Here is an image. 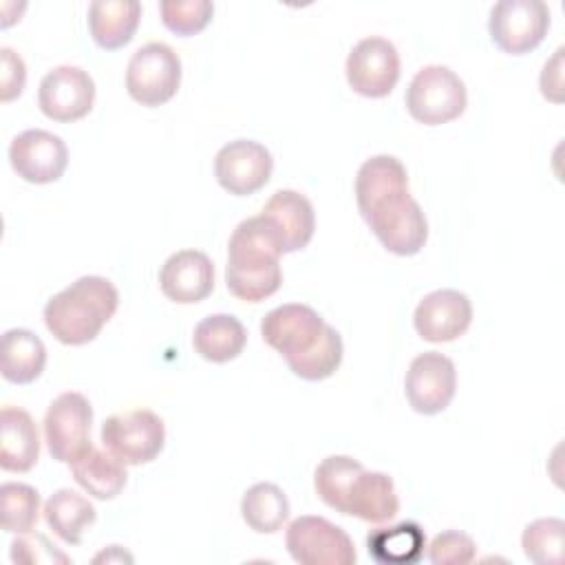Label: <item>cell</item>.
Wrapping results in <instances>:
<instances>
[{"label":"cell","mask_w":565,"mask_h":565,"mask_svg":"<svg viewBox=\"0 0 565 565\" xmlns=\"http://www.w3.org/2000/svg\"><path fill=\"white\" fill-rule=\"evenodd\" d=\"M360 214L377 241L397 256L417 254L428 238V221L408 188L382 196Z\"/></svg>","instance_id":"3957f363"},{"label":"cell","mask_w":565,"mask_h":565,"mask_svg":"<svg viewBox=\"0 0 565 565\" xmlns=\"http://www.w3.org/2000/svg\"><path fill=\"white\" fill-rule=\"evenodd\" d=\"M342 353H344V347H342L340 333L331 324H327L324 335L318 342V347H313L307 355L289 362L287 366L291 369L294 375L309 380V382H318L338 371V366L342 362Z\"/></svg>","instance_id":"1f68e13d"},{"label":"cell","mask_w":565,"mask_h":565,"mask_svg":"<svg viewBox=\"0 0 565 565\" xmlns=\"http://www.w3.org/2000/svg\"><path fill=\"white\" fill-rule=\"evenodd\" d=\"M99 561H106V563H108V561H132V556L126 554V552H121L119 545H110L108 552L104 550L102 554L95 556V563H99Z\"/></svg>","instance_id":"74e56055"},{"label":"cell","mask_w":565,"mask_h":565,"mask_svg":"<svg viewBox=\"0 0 565 565\" xmlns=\"http://www.w3.org/2000/svg\"><path fill=\"white\" fill-rule=\"evenodd\" d=\"M44 519L64 543L79 545L84 532L95 523L97 510L84 494L71 488H60L44 503Z\"/></svg>","instance_id":"d4e9b609"},{"label":"cell","mask_w":565,"mask_h":565,"mask_svg":"<svg viewBox=\"0 0 565 565\" xmlns=\"http://www.w3.org/2000/svg\"><path fill=\"white\" fill-rule=\"evenodd\" d=\"M472 322L470 298L459 289L426 294L413 316L415 331L428 342H450L466 333Z\"/></svg>","instance_id":"2e32d148"},{"label":"cell","mask_w":565,"mask_h":565,"mask_svg":"<svg viewBox=\"0 0 565 565\" xmlns=\"http://www.w3.org/2000/svg\"><path fill=\"white\" fill-rule=\"evenodd\" d=\"M119 305L115 285L104 276H82L44 305V324L62 344L95 340Z\"/></svg>","instance_id":"7a4b0ae2"},{"label":"cell","mask_w":565,"mask_h":565,"mask_svg":"<svg viewBox=\"0 0 565 565\" xmlns=\"http://www.w3.org/2000/svg\"><path fill=\"white\" fill-rule=\"evenodd\" d=\"M71 472L73 479L95 499L108 501L115 499L126 481H128V472H126V463H121L115 455H110L108 450H99L93 444L71 463Z\"/></svg>","instance_id":"7402d4cb"},{"label":"cell","mask_w":565,"mask_h":565,"mask_svg":"<svg viewBox=\"0 0 565 565\" xmlns=\"http://www.w3.org/2000/svg\"><path fill=\"white\" fill-rule=\"evenodd\" d=\"M274 159L269 150L254 139H234L214 157V174L223 190L234 196L258 192L271 177Z\"/></svg>","instance_id":"5bb4252c"},{"label":"cell","mask_w":565,"mask_h":565,"mask_svg":"<svg viewBox=\"0 0 565 565\" xmlns=\"http://www.w3.org/2000/svg\"><path fill=\"white\" fill-rule=\"evenodd\" d=\"M40 457V433L33 417L18 406L0 411V468L26 472Z\"/></svg>","instance_id":"d6986e66"},{"label":"cell","mask_w":565,"mask_h":565,"mask_svg":"<svg viewBox=\"0 0 565 565\" xmlns=\"http://www.w3.org/2000/svg\"><path fill=\"white\" fill-rule=\"evenodd\" d=\"M159 11L166 29L185 38L210 24L214 4L210 0H163L159 2Z\"/></svg>","instance_id":"d6a6232c"},{"label":"cell","mask_w":565,"mask_h":565,"mask_svg":"<svg viewBox=\"0 0 565 565\" xmlns=\"http://www.w3.org/2000/svg\"><path fill=\"white\" fill-rule=\"evenodd\" d=\"M475 541L459 530H446L437 534L428 545V561L433 565H466L475 558Z\"/></svg>","instance_id":"836d02e7"},{"label":"cell","mask_w":565,"mask_h":565,"mask_svg":"<svg viewBox=\"0 0 565 565\" xmlns=\"http://www.w3.org/2000/svg\"><path fill=\"white\" fill-rule=\"evenodd\" d=\"M563 534H565L563 519H554V516L536 519L523 530V536H521L523 554L536 565H561Z\"/></svg>","instance_id":"4dcf8cb0"},{"label":"cell","mask_w":565,"mask_h":565,"mask_svg":"<svg viewBox=\"0 0 565 565\" xmlns=\"http://www.w3.org/2000/svg\"><path fill=\"white\" fill-rule=\"evenodd\" d=\"M95 102L93 77L73 64L49 71L38 88V106L53 121H77L86 117Z\"/></svg>","instance_id":"4fadbf2b"},{"label":"cell","mask_w":565,"mask_h":565,"mask_svg":"<svg viewBox=\"0 0 565 565\" xmlns=\"http://www.w3.org/2000/svg\"><path fill=\"white\" fill-rule=\"evenodd\" d=\"M563 46L556 51V55L545 62L543 73H541V93L552 99V102H561V88H563Z\"/></svg>","instance_id":"8d00e7d4"},{"label":"cell","mask_w":565,"mask_h":565,"mask_svg":"<svg viewBox=\"0 0 565 565\" xmlns=\"http://www.w3.org/2000/svg\"><path fill=\"white\" fill-rule=\"evenodd\" d=\"M282 245L271 223L258 214L236 225L227 243L225 285L245 302H260L278 291L282 282Z\"/></svg>","instance_id":"6da1fadb"},{"label":"cell","mask_w":565,"mask_h":565,"mask_svg":"<svg viewBox=\"0 0 565 565\" xmlns=\"http://www.w3.org/2000/svg\"><path fill=\"white\" fill-rule=\"evenodd\" d=\"M406 108L424 126H439L457 119L468 104L461 77L441 64H428L415 73L406 88Z\"/></svg>","instance_id":"277c9868"},{"label":"cell","mask_w":565,"mask_h":565,"mask_svg":"<svg viewBox=\"0 0 565 565\" xmlns=\"http://www.w3.org/2000/svg\"><path fill=\"white\" fill-rule=\"evenodd\" d=\"M247 331L236 316L214 313L203 318L192 333L194 351L207 362H230L238 358L245 349Z\"/></svg>","instance_id":"603a6c76"},{"label":"cell","mask_w":565,"mask_h":565,"mask_svg":"<svg viewBox=\"0 0 565 565\" xmlns=\"http://www.w3.org/2000/svg\"><path fill=\"white\" fill-rule=\"evenodd\" d=\"M550 29V7L543 0H499L490 9L492 42L510 55L536 49Z\"/></svg>","instance_id":"ba28073f"},{"label":"cell","mask_w":565,"mask_h":565,"mask_svg":"<svg viewBox=\"0 0 565 565\" xmlns=\"http://www.w3.org/2000/svg\"><path fill=\"white\" fill-rule=\"evenodd\" d=\"M408 188L404 163L393 154H375L366 159L355 177V199L360 212L380 201L382 196Z\"/></svg>","instance_id":"484cf974"},{"label":"cell","mask_w":565,"mask_h":565,"mask_svg":"<svg viewBox=\"0 0 565 565\" xmlns=\"http://www.w3.org/2000/svg\"><path fill=\"white\" fill-rule=\"evenodd\" d=\"M260 214L271 223L285 254L307 247L313 236V205L305 194L296 190L274 192Z\"/></svg>","instance_id":"ac0fdd59"},{"label":"cell","mask_w":565,"mask_h":565,"mask_svg":"<svg viewBox=\"0 0 565 565\" xmlns=\"http://www.w3.org/2000/svg\"><path fill=\"white\" fill-rule=\"evenodd\" d=\"M364 466L349 455H331L322 459L313 472V488L318 497L340 514H347V501L355 477Z\"/></svg>","instance_id":"f1b7e54d"},{"label":"cell","mask_w":565,"mask_h":565,"mask_svg":"<svg viewBox=\"0 0 565 565\" xmlns=\"http://www.w3.org/2000/svg\"><path fill=\"white\" fill-rule=\"evenodd\" d=\"M141 18L137 0H93L88 7V31L97 46L115 51L126 46Z\"/></svg>","instance_id":"ffe728a7"},{"label":"cell","mask_w":565,"mask_h":565,"mask_svg":"<svg viewBox=\"0 0 565 565\" xmlns=\"http://www.w3.org/2000/svg\"><path fill=\"white\" fill-rule=\"evenodd\" d=\"M11 561L26 563V565H35V563H46V565L62 563V565H66L71 558L64 552H60L57 545L51 543L44 534L31 530L26 534H20L11 543Z\"/></svg>","instance_id":"e575fe53"},{"label":"cell","mask_w":565,"mask_h":565,"mask_svg":"<svg viewBox=\"0 0 565 565\" xmlns=\"http://www.w3.org/2000/svg\"><path fill=\"white\" fill-rule=\"evenodd\" d=\"M399 79V53L380 35L360 40L347 57V82L364 97H386Z\"/></svg>","instance_id":"8fae6325"},{"label":"cell","mask_w":565,"mask_h":565,"mask_svg":"<svg viewBox=\"0 0 565 565\" xmlns=\"http://www.w3.org/2000/svg\"><path fill=\"white\" fill-rule=\"evenodd\" d=\"M2 377L13 384L38 380L46 364V347L29 329H9L2 335Z\"/></svg>","instance_id":"cb8c5ba5"},{"label":"cell","mask_w":565,"mask_h":565,"mask_svg":"<svg viewBox=\"0 0 565 565\" xmlns=\"http://www.w3.org/2000/svg\"><path fill=\"white\" fill-rule=\"evenodd\" d=\"M0 97L2 102L15 99L26 82L24 60L9 46H0Z\"/></svg>","instance_id":"d590c367"},{"label":"cell","mask_w":565,"mask_h":565,"mask_svg":"<svg viewBox=\"0 0 565 565\" xmlns=\"http://www.w3.org/2000/svg\"><path fill=\"white\" fill-rule=\"evenodd\" d=\"M0 510L4 532L26 534L38 523L40 492L29 483L7 481L0 486Z\"/></svg>","instance_id":"f546056e"},{"label":"cell","mask_w":565,"mask_h":565,"mask_svg":"<svg viewBox=\"0 0 565 565\" xmlns=\"http://www.w3.org/2000/svg\"><path fill=\"white\" fill-rule=\"evenodd\" d=\"M457 391L455 362L437 351L419 353L404 377V393L413 411L437 415L446 411Z\"/></svg>","instance_id":"7c38bea8"},{"label":"cell","mask_w":565,"mask_h":565,"mask_svg":"<svg viewBox=\"0 0 565 565\" xmlns=\"http://www.w3.org/2000/svg\"><path fill=\"white\" fill-rule=\"evenodd\" d=\"M159 287L172 302H201L214 289V265L199 249H179L161 265Z\"/></svg>","instance_id":"e0dca14e"},{"label":"cell","mask_w":565,"mask_h":565,"mask_svg":"<svg viewBox=\"0 0 565 565\" xmlns=\"http://www.w3.org/2000/svg\"><path fill=\"white\" fill-rule=\"evenodd\" d=\"M287 552L300 565H353L358 554L351 536L324 516H298L285 534Z\"/></svg>","instance_id":"52a82bcc"},{"label":"cell","mask_w":565,"mask_h":565,"mask_svg":"<svg viewBox=\"0 0 565 565\" xmlns=\"http://www.w3.org/2000/svg\"><path fill=\"white\" fill-rule=\"evenodd\" d=\"M93 406L75 391L57 395L44 415V439L53 459L71 463L90 446Z\"/></svg>","instance_id":"9c48e42d"},{"label":"cell","mask_w":565,"mask_h":565,"mask_svg":"<svg viewBox=\"0 0 565 565\" xmlns=\"http://www.w3.org/2000/svg\"><path fill=\"white\" fill-rule=\"evenodd\" d=\"M399 510V499L395 492V483L384 472L362 470L349 492L347 514L358 516L369 523L391 521Z\"/></svg>","instance_id":"44dd1931"},{"label":"cell","mask_w":565,"mask_h":565,"mask_svg":"<svg viewBox=\"0 0 565 565\" xmlns=\"http://www.w3.org/2000/svg\"><path fill=\"white\" fill-rule=\"evenodd\" d=\"M9 161L18 177L42 185L53 183L64 174L68 150L62 137L42 128H29L11 139Z\"/></svg>","instance_id":"9a60e30c"},{"label":"cell","mask_w":565,"mask_h":565,"mask_svg":"<svg viewBox=\"0 0 565 565\" xmlns=\"http://www.w3.org/2000/svg\"><path fill=\"white\" fill-rule=\"evenodd\" d=\"M243 521L258 534H274L289 516L287 494L276 483H254L241 499Z\"/></svg>","instance_id":"4316f807"},{"label":"cell","mask_w":565,"mask_h":565,"mask_svg":"<svg viewBox=\"0 0 565 565\" xmlns=\"http://www.w3.org/2000/svg\"><path fill=\"white\" fill-rule=\"evenodd\" d=\"M324 329L327 322L320 318V313L298 302L280 305L260 320L263 340L276 349L287 364L318 347Z\"/></svg>","instance_id":"30bf717a"},{"label":"cell","mask_w":565,"mask_h":565,"mask_svg":"<svg viewBox=\"0 0 565 565\" xmlns=\"http://www.w3.org/2000/svg\"><path fill=\"white\" fill-rule=\"evenodd\" d=\"M102 444L121 463L141 466L163 450L166 426L163 419L148 408L110 415L102 424Z\"/></svg>","instance_id":"8992f818"},{"label":"cell","mask_w":565,"mask_h":565,"mask_svg":"<svg viewBox=\"0 0 565 565\" xmlns=\"http://www.w3.org/2000/svg\"><path fill=\"white\" fill-rule=\"evenodd\" d=\"M366 547L377 563H415L424 554V530L413 521H402L391 527H380L369 534Z\"/></svg>","instance_id":"83f0119b"},{"label":"cell","mask_w":565,"mask_h":565,"mask_svg":"<svg viewBox=\"0 0 565 565\" xmlns=\"http://www.w3.org/2000/svg\"><path fill=\"white\" fill-rule=\"evenodd\" d=\"M181 84V57L163 42L139 46L126 68L128 95L141 106L170 102Z\"/></svg>","instance_id":"5b68a950"}]
</instances>
